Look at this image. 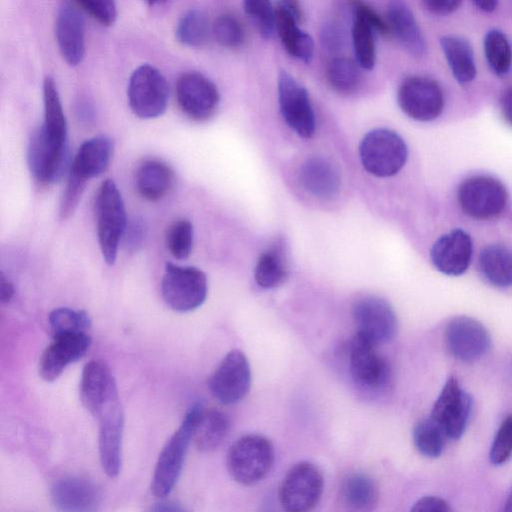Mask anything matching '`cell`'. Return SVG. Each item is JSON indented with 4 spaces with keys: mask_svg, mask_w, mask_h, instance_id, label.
I'll return each mask as SVG.
<instances>
[{
    "mask_svg": "<svg viewBox=\"0 0 512 512\" xmlns=\"http://www.w3.org/2000/svg\"><path fill=\"white\" fill-rule=\"evenodd\" d=\"M95 215L102 256L108 265H113L128 222L121 193L112 179L104 180L98 189Z\"/></svg>",
    "mask_w": 512,
    "mask_h": 512,
    "instance_id": "6da1fadb",
    "label": "cell"
},
{
    "mask_svg": "<svg viewBox=\"0 0 512 512\" xmlns=\"http://www.w3.org/2000/svg\"><path fill=\"white\" fill-rule=\"evenodd\" d=\"M202 407L195 404L185 415L180 427L162 449L152 477L151 492L156 497L167 496L181 473L185 455Z\"/></svg>",
    "mask_w": 512,
    "mask_h": 512,
    "instance_id": "7a4b0ae2",
    "label": "cell"
},
{
    "mask_svg": "<svg viewBox=\"0 0 512 512\" xmlns=\"http://www.w3.org/2000/svg\"><path fill=\"white\" fill-rule=\"evenodd\" d=\"M274 455L269 439L259 434H247L230 447L227 469L237 483L250 486L269 473L274 463Z\"/></svg>",
    "mask_w": 512,
    "mask_h": 512,
    "instance_id": "3957f363",
    "label": "cell"
},
{
    "mask_svg": "<svg viewBox=\"0 0 512 512\" xmlns=\"http://www.w3.org/2000/svg\"><path fill=\"white\" fill-rule=\"evenodd\" d=\"M359 155L364 169L377 177H391L405 165L408 149L395 131L378 128L361 140Z\"/></svg>",
    "mask_w": 512,
    "mask_h": 512,
    "instance_id": "277c9868",
    "label": "cell"
},
{
    "mask_svg": "<svg viewBox=\"0 0 512 512\" xmlns=\"http://www.w3.org/2000/svg\"><path fill=\"white\" fill-rule=\"evenodd\" d=\"M208 291L205 273L192 266L165 264L161 281L164 302L176 312H189L201 306Z\"/></svg>",
    "mask_w": 512,
    "mask_h": 512,
    "instance_id": "5b68a950",
    "label": "cell"
},
{
    "mask_svg": "<svg viewBox=\"0 0 512 512\" xmlns=\"http://www.w3.org/2000/svg\"><path fill=\"white\" fill-rule=\"evenodd\" d=\"M67 155V137L40 126L29 140L27 162L35 181L49 185L63 174Z\"/></svg>",
    "mask_w": 512,
    "mask_h": 512,
    "instance_id": "8992f818",
    "label": "cell"
},
{
    "mask_svg": "<svg viewBox=\"0 0 512 512\" xmlns=\"http://www.w3.org/2000/svg\"><path fill=\"white\" fill-rule=\"evenodd\" d=\"M457 199L466 215L486 220L504 211L508 202V192L500 180L492 176L475 175L460 183Z\"/></svg>",
    "mask_w": 512,
    "mask_h": 512,
    "instance_id": "52a82bcc",
    "label": "cell"
},
{
    "mask_svg": "<svg viewBox=\"0 0 512 512\" xmlns=\"http://www.w3.org/2000/svg\"><path fill=\"white\" fill-rule=\"evenodd\" d=\"M127 96L129 106L137 117L157 118L166 111L169 86L157 68L145 64L132 73Z\"/></svg>",
    "mask_w": 512,
    "mask_h": 512,
    "instance_id": "ba28073f",
    "label": "cell"
},
{
    "mask_svg": "<svg viewBox=\"0 0 512 512\" xmlns=\"http://www.w3.org/2000/svg\"><path fill=\"white\" fill-rule=\"evenodd\" d=\"M323 484L322 473L316 465L308 461L296 463L282 479L279 502L287 511H309L318 504Z\"/></svg>",
    "mask_w": 512,
    "mask_h": 512,
    "instance_id": "9c48e42d",
    "label": "cell"
},
{
    "mask_svg": "<svg viewBox=\"0 0 512 512\" xmlns=\"http://www.w3.org/2000/svg\"><path fill=\"white\" fill-rule=\"evenodd\" d=\"M250 386V364L239 349L228 352L208 380L211 394L226 405L241 401L248 394Z\"/></svg>",
    "mask_w": 512,
    "mask_h": 512,
    "instance_id": "30bf717a",
    "label": "cell"
},
{
    "mask_svg": "<svg viewBox=\"0 0 512 512\" xmlns=\"http://www.w3.org/2000/svg\"><path fill=\"white\" fill-rule=\"evenodd\" d=\"M397 101L407 116L422 122L439 117L444 107L441 87L435 80L424 76L404 79L398 88Z\"/></svg>",
    "mask_w": 512,
    "mask_h": 512,
    "instance_id": "8fae6325",
    "label": "cell"
},
{
    "mask_svg": "<svg viewBox=\"0 0 512 512\" xmlns=\"http://www.w3.org/2000/svg\"><path fill=\"white\" fill-rule=\"evenodd\" d=\"M472 400L457 378L450 376L436 399L431 418L441 427L449 439H459L470 418Z\"/></svg>",
    "mask_w": 512,
    "mask_h": 512,
    "instance_id": "7c38bea8",
    "label": "cell"
},
{
    "mask_svg": "<svg viewBox=\"0 0 512 512\" xmlns=\"http://www.w3.org/2000/svg\"><path fill=\"white\" fill-rule=\"evenodd\" d=\"M278 101L287 125L299 136L311 138L316 122L308 92L286 71L278 77Z\"/></svg>",
    "mask_w": 512,
    "mask_h": 512,
    "instance_id": "4fadbf2b",
    "label": "cell"
},
{
    "mask_svg": "<svg viewBox=\"0 0 512 512\" xmlns=\"http://www.w3.org/2000/svg\"><path fill=\"white\" fill-rule=\"evenodd\" d=\"M176 98L180 109L190 119L206 121L219 105L220 95L216 85L198 72H186L176 82Z\"/></svg>",
    "mask_w": 512,
    "mask_h": 512,
    "instance_id": "5bb4252c",
    "label": "cell"
},
{
    "mask_svg": "<svg viewBox=\"0 0 512 512\" xmlns=\"http://www.w3.org/2000/svg\"><path fill=\"white\" fill-rule=\"evenodd\" d=\"M352 317L357 333L376 344L387 343L394 338L398 328L396 314L391 305L376 296L357 300L352 307Z\"/></svg>",
    "mask_w": 512,
    "mask_h": 512,
    "instance_id": "9a60e30c",
    "label": "cell"
},
{
    "mask_svg": "<svg viewBox=\"0 0 512 512\" xmlns=\"http://www.w3.org/2000/svg\"><path fill=\"white\" fill-rule=\"evenodd\" d=\"M349 367L355 383L364 388L380 389L389 381L390 369L377 345L357 332L349 347Z\"/></svg>",
    "mask_w": 512,
    "mask_h": 512,
    "instance_id": "2e32d148",
    "label": "cell"
},
{
    "mask_svg": "<svg viewBox=\"0 0 512 512\" xmlns=\"http://www.w3.org/2000/svg\"><path fill=\"white\" fill-rule=\"evenodd\" d=\"M446 345L450 353L464 362H472L486 354L491 339L486 327L469 316L451 319L445 330Z\"/></svg>",
    "mask_w": 512,
    "mask_h": 512,
    "instance_id": "e0dca14e",
    "label": "cell"
},
{
    "mask_svg": "<svg viewBox=\"0 0 512 512\" xmlns=\"http://www.w3.org/2000/svg\"><path fill=\"white\" fill-rule=\"evenodd\" d=\"M96 418L99 422L98 445L102 468L109 477H116L121 468L124 427V415L119 399L106 405Z\"/></svg>",
    "mask_w": 512,
    "mask_h": 512,
    "instance_id": "ac0fdd59",
    "label": "cell"
},
{
    "mask_svg": "<svg viewBox=\"0 0 512 512\" xmlns=\"http://www.w3.org/2000/svg\"><path fill=\"white\" fill-rule=\"evenodd\" d=\"M91 344L86 332L54 335L39 361V375L45 381L57 379L65 367L83 357Z\"/></svg>",
    "mask_w": 512,
    "mask_h": 512,
    "instance_id": "d6986e66",
    "label": "cell"
},
{
    "mask_svg": "<svg viewBox=\"0 0 512 512\" xmlns=\"http://www.w3.org/2000/svg\"><path fill=\"white\" fill-rule=\"evenodd\" d=\"M472 253L473 242L470 235L462 229H454L434 242L430 258L441 273L459 276L468 269Z\"/></svg>",
    "mask_w": 512,
    "mask_h": 512,
    "instance_id": "ffe728a7",
    "label": "cell"
},
{
    "mask_svg": "<svg viewBox=\"0 0 512 512\" xmlns=\"http://www.w3.org/2000/svg\"><path fill=\"white\" fill-rule=\"evenodd\" d=\"M53 504L62 511H95L101 503L100 488L90 479L65 476L56 480L50 489Z\"/></svg>",
    "mask_w": 512,
    "mask_h": 512,
    "instance_id": "44dd1931",
    "label": "cell"
},
{
    "mask_svg": "<svg viewBox=\"0 0 512 512\" xmlns=\"http://www.w3.org/2000/svg\"><path fill=\"white\" fill-rule=\"evenodd\" d=\"M80 399L94 417L110 402L119 399L114 377L105 363L92 360L84 366L80 381Z\"/></svg>",
    "mask_w": 512,
    "mask_h": 512,
    "instance_id": "7402d4cb",
    "label": "cell"
},
{
    "mask_svg": "<svg viewBox=\"0 0 512 512\" xmlns=\"http://www.w3.org/2000/svg\"><path fill=\"white\" fill-rule=\"evenodd\" d=\"M55 35L62 57L70 66L79 65L85 55V28L79 12L66 5L58 13Z\"/></svg>",
    "mask_w": 512,
    "mask_h": 512,
    "instance_id": "603a6c76",
    "label": "cell"
},
{
    "mask_svg": "<svg viewBox=\"0 0 512 512\" xmlns=\"http://www.w3.org/2000/svg\"><path fill=\"white\" fill-rule=\"evenodd\" d=\"M387 23L390 34L413 56L426 53V42L418 23L404 0H390L387 5Z\"/></svg>",
    "mask_w": 512,
    "mask_h": 512,
    "instance_id": "cb8c5ba5",
    "label": "cell"
},
{
    "mask_svg": "<svg viewBox=\"0 0 512 512\" xmlns=\"http://www.w3.org/2000/svg\"><path fill=\"white\" fill-rule=\"evenodd\" d=\"M299 179L306 191L323 199L335 196L341 183L338 168L321 156H312L303 162Z\"/></svg>",
    "mask_w": 512,
    "mask_h": 512,
    "instance_id": "d4e9b609",
    "label": "cell"
},
{
    "mask_svg": "<svg viewBox=\"0 0 512 512\" xmlns=\"http://www.w3.org/2000/svg\"><path fill=\"white\" fill-rule=\"evenodd\" d=\"M113 154V142L106 136H96L79 147L69 172L88 181L100 176L109 166Z\"/></svg>",
    "mask_w": 512,
    "mask_h": 512,
    "instance_id": "484cf974",
    "label": "cell"
},
{
    "mask_svg": "<svg viewBox=\"0 0 512 512\" xmlns=\"http://www.w3.org/2000/svg\"><path fill=\"white\" fill-rule=\"evenodd\" d=\"M174 184L175 173L163 161L156 159L145 160L136 171V189L146 200L157 201L162 199L172 190Z\"/></svg>",
    "mask_w": 512,
    "mask_h": 512,
    "instance_id": "4316f807",
    "label": "cell"
},
{
    "mask_svg": "<svg viewBox=\"0 0 512 512\" xmlns=\"http://www.w3.org/2000/svg\"><path fill=\"white\" fill-rule=\"evenodd\" d=\"M300 22L281 6L276 8V32L288 54L304 63H309L314 54L312 37L299 26Z\"/></svg>",
    "mask_w": 512,
    "mask_h": 512,
    "instance_id": "83f0119b",
    "label": "cell"
},
{
    "mask_svg": "<svg viewBox=\"0 0 512 512\" xmlns=\"http://www.w3.org/2000/svg\"><path fill=\"white\" fill-rule=\"evenodd\" d=\"M440 45L455 80L459 84L473 81L477 69L470 43L462 37L443 36Z\"/></svg>",
    "mask_w": 512,
    "mask_h": 512,
    "instance_id": "f1b7e54d",
    "label": "cell"
},
{
    "mask_svg": "<svg viewBox=\"0 0 512 512\" xmlns=\"http://www.w3.org/2000/svg\"><path fill=\"white\" fill-rule=\"evenodd\" d=\"M228 430L229 419L224 412L202 409L193 430L192 440L199 451L212 452L223 443Z\"/></svg>",
    "mask_w": 512,
    "mask_h": 512,
    "instance_id": "f546056e",
    "label": "cell"
},
{
    "mask_svg": "<svg viewBox=\"0 0 512 512\" xmlns=\"http://www.w3.org/2000/svg\"><path fill=\"white\" fill-rule=\"evenodd\" d=\"M478 266L492 285L512 287V250L500 244L488 245L479 254Z\"/></svg>",
    "mask_w": 512,
    "mask_h": 512,
    "instance_id": "4dcf8cb0",
    "label": "cell"
},
{
    "mask_svg": "<svg viewBox=\"0 0 512 512\" xmlns=\"http://www.w3.org/2000/svg\"><path fill=\"white\" fill-rule=\"evenodd\" d=\"M342 502L352 510L370 511L378 503L379 492L375 481L367 474H348L340 486Z\"/></svg>",
    "mask_w": 512,
    "mask_h": 512,
    "instance_id": "1f68e13d",
    "label": "cell"
},
{
    "mask_svg": "<svg viewBox=\"0 0 512 512\" xmlns=\"http://www.w3.org/2000/svg\"><path fill=\"white\" fill-rule=\"evenodd\" d=\"M288 277V266L282 247L273 245L259 256L254 278L264 289H272L282 285Z\"/></svg>",
    "mask_w": 512,
    "mask_h": 512,
    "instance_id": "d6a6232c",
    "label": "cell"
},
{
    "mask_svg": "<svg viewBox=\"0 0 512 512\" xmlns=\"http://www.w3.org/2000/svg\"><path fill=\"white\" fill-rule=\"evenodd\" d=\"M326 78L330 87L344 96L355 93L362 80L360 66L346 57H336L329 62Z\"/></svg>",
    "mask_w": 512,
    "mask_h": 512,
    "instance_id": "836d02e7",
    "label": "cell"
},
{
    "mask_svg": "<svg viewBox=\"0 0 512 512\" xmlns=\"http://www.w3.org/2000/svg\"><path fill=\"white\" fill-rule=\"evenodd\" d=\"M375 31L364 20L353 16L351 36L355 60L361 69L372 70L376 63Z\"/></svg>",
    "mask_w": 512,
    "mask_h": 512,
    "instance_id": "e575fe53",
    "label": "cell"
},
{
    "mask_svg": "<svg viewBox=\"0 0 512 512\" xmlns=\"http://www.w3.org/2000/svg\"><path fill=\"white\" fill-rule=\"evenodd\" d=\"M484 52L490 69L497 76H505L511 67L512 51L505 34L497 29L488 31L484 38Z\"/></svg>",
    "mask_w": 512,
    "mask_h": 512,
    "instance_id": "d590c367",
    "label": "cell"
},
{
    "mask_svg": "<svg viewBox=\"0 0 512 512\" xmlns=\"http://www.w3.org/2000/svg\"><path fill=\"white\" fill-rule=\"evenodd\" d=\"M210 26L205 13L197 9L187 11L179 20L176 37L180 43L189 47L204 45L209 37Z\"/></svg>",
    "mask_w": 512,
    "mask_h": 512,
    "instance_id": "8d00e7d4",
    "label": "cell"
},
{
    "mask_svg": "<svg viewBox=\"0 0 512 512\" xmlns=\"http://www.w3.org/2000/svg\"><path fill=\"white\" fill-rule=\"evenodd\" d=\"M446 438L441 427L431 417L418 421L413 429L415 448L427 458H437L442 454Z\"/></svg>",
    "mask_w": 512,
    "mask_h": 512,
    "instance_id": "74e56055",
    "label": "cell"
},
{
    "mask_svg": "<svg viewBox=\"0 0 512 512\" xmlns=\"http://www.w3.org/2000/svg\"><path fill=\"white\" fill-rule=\"evenodd\" d=\"M243 9L258 33L271 39L276 32V9L270 0H243Z\"/></svg>",
    "mask_w": 512,
    "mask_h": 512,
    "instance_id": "f35d334b",
    "label": "cell"
},
{
    "mask_svg": "<svg viewBox=\"0 0 512 512\" xmlns=\"http://www.w3.org/2000/svg\"><path fill=\"white\" fill-rule=\"evenodd\" d=\"M48 319L54 335L86 332L91 325V319L85 311L67 307L52 310Z\"/></svg>",
    "mask_w": 512,
    "mask_h": 512,
    "instance_id": "ab89813d",
    "label": "cell"
},
{
    "mask_svg": "<svg viewBox=\"0 0 512 512\" xmlns=\"http://www.w3.org/2000/svg\"><path fill=\"white\" fill-rule=\"evenodd\" d=\"M166 246L176 259H186L193 246V226L187 219H180L170 225L166 234Z\"/></svg>",
    "mask_w": 512,
    "mask_h": 512,
    "instance_id": "60d3db41",
    "label": "cell"
},
{
    "mask_svg": "<svg viewBox=\"0 0 512 512\" xmlns=\"http://www.w3.org/2000/svg\"><path fill=\"white\" fill-rule=\"evenodd\" d=\"M215 40L223 47L237 48L245 39L241 23L230 14H223L216 18L212 26Z\"/></svg>",
    "mask_w": 512,
    "mask_h": 512,
    "instance_id": "b9f144b4",
    "label": "cell"
},
{
    "mask_svg": "<svg viewBox=\"0 0 512 512\" xmlns=\"http://www.w3.org/2000/svg\"><path fill=\"white\" fill-rule=\"evenodd\" d=\"M512 453V415L501 423L492 443L489 458L492 464L505 463Z\"/></svg>",
    "mask_w": 512,
    "mask_h": 512,
    "instance_id": "7bdbcfd3",
    "label": "cell"
},
{
    "mask_svg": "<svg viewBox=\"0 0 512 512\" xmlns=\"http://www.w3.org/2000/svg\"><path fill=\"white\" fill-rule=\"evenodd\" d=\"M87 181L68 172L66 185L60 201L59 214L61 219L69 218L77 208Z\"/></svg>",
    "mask_w": 512,
    "mask_h": 512,
    "instance_id": "ee69618b",
    "label": "cell"
},
{
    "mask_svg": "<svg viewBox=\"0 0 512 512\" xmlns=\"http://www.w3.org/2000/svg\"><path fill=\"white\" fill-rule=\"evenodd\" d=\"M93 19L104 26L112 25L117 17L115 0H75Z\"/></svg>",
    "mask_w": 512,
    "mask_h": 512,
    "instance_id": "f6af8a7d",
    "label": "cell"
},
{
    "mask_svg": "<svg viewBox=\"0 0 512 512\" xmlns=\"http://www.w3.org/2000/svg\"><path fill=\"white\" fill-rule=\"evenodd\" d=\"M350 6L353 16H357L368 23L375 33H379L381 35L390 34L387 20L380 17V15L367 3L362 0H351Z\"/></svg>",
    "mask_w": 512,
    "mask_h": 512,
    "instance_id": "bcb514c9",
    "label": "cell"
},
{
    "mask_svg": "<svg viewBox=\"0 0 512 512\" xmlns=\"http://www.w3.org/2000/svg\"><path fill=\"white\" fill-rule=\"evenodd\" d=\"M145 234L146 228L142 220L134 219L127 223L123 234L126 248L131 251L137 250L142 245Z\"/></svg>",
    "mask_w": 512,
    "mask_h": 512,
    "instance_id": "7dc6e473",
    "label": "cell"
},
{
    "mask_svg": "<svg viewBox=\"0 0 512 512\" xmlns=\"http://www.w3.org/2000/svg\"><path fill=\"white\" fill-rule=\"evenodd\" d=\"M414 512H449L451 508L442 498L425 496L416 501L411 508Z\"/></svg>",
    "mask_w": 512,
    "mask_h": 512,
    "instance_id": "c3c4849f",
    "label": "cell"
},
{
    "mask_svg": "<svg viewBox=\"0 0 512 512\" xmlns=\"http://www.w3.org/2000/svg\"><path fill=\"white\" fill-rule=\"evenodd\" d=\"M422 2L430 13L445 16L456 11L462 0H422Z\"/></svg>",
    "mask_w": 512,
    "mask_h": 512,
    "instance_id": "681fc988",
    "label": "cell"
},
{
    "mask_svg": "<svg viewBox=\"0 0 512 512\" xmlns=\"http://www.w3.org/2000/svg\"><path fill=\"white\" fill-rule=\"evenodd\" d=\"M323 45L330 51L339 50L342 46L343 36L341 30L333 24H327L321 32Z\"/></svg>",
    "mask_w": 512,
    "mask_h": 512,
    "instance_id": "f907efd6",
    "label": "cell"
},
{
    "mask_svg": "<svg viewBox=\"0 0 512 512\" xmlns=\"http://www.w3.org/2000/svg\"><path fill=\"white\" fill-rule=\"evenodd\" d=\"M500 108L504 120L512 126V87L507 89L502 95Z\"/></svg>",
    "mask_w": 512,
    "mask_h": 512,
    "instance_id": "816d5d0a",
    "label": "cell"
},
{
    "mask_svg": "<svg viewBox=\"0 0 512 512\" xmlns=\"http://www.w3.org/2000/svg\"><path fill=\"white\" fill-rule=\"evenodd\" d=\"M14 296V286L12 282L1 272L0 273V299L3 303H8Z\"/></svg>",
    "mask_w": 512,
    "mask_h": 512,
    "instance_id": "f5cc1de1",
    "label": "cell"
},
{
    "mask_svg": "<svg viewBox=\"0 0 512 512\" xmlns=\"http://www.w3.org/2000/svg\"><path fill=\"white\" fill-rule=\"evenodd\" d=\"M279 6L289 11L299 22L303 19V12L298 0H279Z\"/></svg>",
    "mask_w": 512,
    "mask_h": 512,
    "instance_id": "db71d44e",
    "label": "cell"
},
{
    "mask_svg": "<svg viewBox=\"0 0 512 512\" xmlns=\"http://www.w3.org/2000/svg\"><path fill=\"white\" fill-rule=\"evenodd\" d=\"M474 5L481 11L490 13L495 10L498 0H472Z\"/></svg>",
    "mask_w": 512,
    "mask_h": 512,
    "instance_id": "11a10c76",
    "label": "cell"
},
{
    "mask_svg": "<svg viewBox=\"0 0 512 512\" xmlns=\"http://www.w3.org/2000/svg\"><path fill=\"white\" fill-rule=\"evenodd\" d=\"M152 510H156V511H182L183 508L178 507L177 505H175V503L163 502V503H158L154 508H152Z\"/></svg>",
    "mask_w": 512,
    "mask_h": 512,
    "instance_id": "9f6ffc18",
    "label": "cell"
},
{
    "mask_svg": "<svg viewBox=\"0 0 512 512\" xmlns=\"http://www.w3.org/2000/svg\"><path fill=\"white\" fill-rule=\"evenodd\" d=\"M504 510L509 512L512 511V491L506 499Z\"/></svg>",
    "mask_w": 512,
    "mask_h": 512,
    "instance_id": "6f0895ef",
    "label": "cell"
},
{
    "mask_svg": "<svg viewBox=\"0 0 512 512\" xmlns=\"http://www.w3.org/2000/svg\"><path fill=\"white\" fill-rule=\"evenodd\" d=\"M148 1H149V3H151V4H154V3L161 2V1H163V0H148Z\"/></svg>",
    "mask_w": 512,
    "mask_h": 512,
    "instance_id": "680465c9",
    "label": "cell"
}]
</instances>
